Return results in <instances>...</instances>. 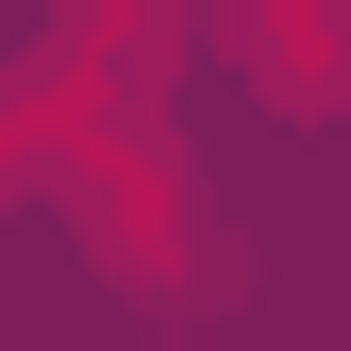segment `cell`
<instances>
[{"mask_svg": "<svg viewBox=\"0 0 351 351\" xmlns=\"http://www.w3.org/2000/svg\"><path fill=\"white\" fill-rule=\"evenodd\" d=\"M51 184H67V217H84V251H101V268L134 285L151 318H184V301H234V251L201 234L184 151H167L151 117H84V134L51 151Z\"/></svg>", "mask_w": 351, "mask_h": 351, "instance_id": "6da1fadb", "label": "cell"}, {"mask_svg": "<svg viewBox=\"0 0 351 351\" xmlns=\"http://www.w3.org/2000/svg\"><path fill=\"white\" fill-rule=\"evenodd\" d=\"M217 34L268 101H351V0H217Z\"/></svg>", "mask_w": 351, "mask_h": 351, "instance_id": "7a4b0ae2", "label": "cell"}]
</instances>
